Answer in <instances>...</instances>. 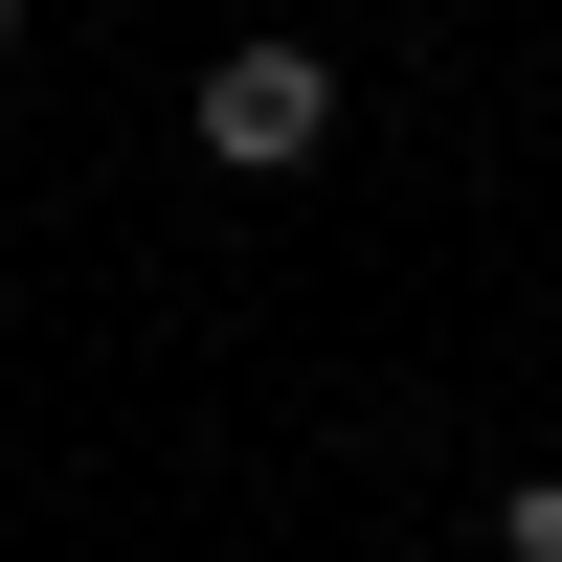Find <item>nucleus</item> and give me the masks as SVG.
I'll return each mask as SVG.
<instances>
[{
    "mask_svg": "<svg viewBox=\"0 0 562 562\" xmlns=\"http://www.w3.org/2000/svg\"><path fill=\"white\" fill-rule=\"evenodd\" d=\"M315 135H338V68H315V45H225L203 68V158L225 180H293Z\"/></svg>",
    "mask_w": 562,
    "mask_h": 562,
    "instance_id": "1",
    "label": "nucleus"
},
{
    "mask_svg": "<svg viewBox=\"0 0 562 562\" xmlns=\"http://www.w3.org/2000/svg\"><path fill=\"white\" fill-rule=\"evenodd\" d=\"M495 562H562V473H518V495H495Z\"/></svg>",
    "mask_w": 562,
    "mask_h": 562,
    "instance_id": "2",
    "label": "nucleus"
},
{
    "mask_svg": "<svg viewBox=\"0 0 562 562\" xmlns=\"http://www.w3.org/2000/svg\"><path fill=\"white\" fill-rule=\"evenodd\" d=\"M0 68H23V23H0Z\"/></svg>",
    "mask_w": 562,
    "mask_h": 562,
    "instance_id": "3",
    "label": "nucleus"
}]
</instances>
